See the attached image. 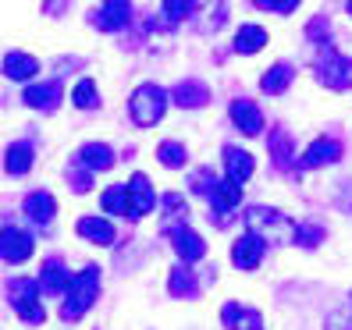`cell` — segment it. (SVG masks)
Segmentation results:
<instances>
[{
	"label": "cell",
	"instance_id": "obj_1",
	"mask_svg": "<svg viewBox=\"0 0 352 330\" xmlns=\"http://www.w3.org/2000/svg\"><path fill=\"white\" fill-rule=\"evenodd\" d=\"M245 228H250V235L263 238V245H288V241H296L299 224H292L278 210L253 206V210H245Z\"/></svg>",
	"mask_w": 352,
	"mask_h": 330
},
{
	"label": "cell",
	"instance_id": "obj_2",
	"mask_svg": "<svg viewBox=\"0 0 352 330\" xmlns=\"http://www.w3.org/2000/svg\"><path fill=\"white\" fill-rule=\"evenodd\" d=\"M100 295V270L96 266H86L82 274L72 277L68 292H65V302H60V316L65 320H82L89 313V305L96 302Z\"/></svg>",
	"mask_w": 352,
	"mask_h": 330
},
{
	"label": "cell",
	"instance_id": "obj_3",
	"mask_svg": "<svg viewBox=\"0 0 352 330\" xmlns=\"http://www.w3.org/2000/svg\"><path fill=\"white\" fill-rule=\"evenodd\" d=\"M129 110H132V121L139 128H153L164 117V110H168V93H164L160 86H153V82H146V86H139L132 93Z\"/></svg>",
	"mask_w": 352,
	"mask_h": 330
},
{
	"label": "cell",
	"instance_id": "obj_4",
	"mask_svg": "<svg viewBox=\"0 0 352 330\" xmlns=\"http://www.w3.org/2000/svg\"><path fill=\"white\" fill-rule=\"evenodd\" d=\"M314 71L320 78V86H327V89H335V93L352 89V57H345L338 50L324 47V54L314 60Z\"/></svg>",
	"mask_w": 352,
	"mask_h": 330
},
{
	"label": "cell",
	"instance_id": "obj_5",
	"mask_svg": "<svg viewBox=\"0 0 352 330\" xmlns=\"http://www.w3.org/2000/svg\"><path fill=\"white\" fill-rule=\"evenodd\" d=\"M11 305L25 323H43L47 320V309L39 302V281H29V277L11 281Z\"/></svg>",
	"mask_w": 352,
	"mask_h": 330
},
{
	"label": "cell",
	"instance_id": "obj_6",
	"mask_svg": "<svg viewBox=\"0 0 352 330\" xmlns=\"http://www.w3.org/2000/svg\"><path fill=\"white\" fill-rule=\"evenodd\" d=\"M32 235L8 224V228H0V259L4 263H25L32 256Z\"/></svg>",
	"mask_w": 352,
	"mask_h": 330
},
{
	"label": "cell",
	"instance_id": "obj_7",
	"mask_svg": "<svg viewBox=\"0 0 352 330\" xmlns=\"http://www.w3.org/2000/svg\"><path fill=\"white\" fill-rule=\"evenodd\" d=\"M132 22V4L129 0H107L93 11V25L103 29V32H118Z\"/></svg>",
	"mask_w": 352,
	"mask_h": 330
},
{
	"label": "cell",
	"instance_id": "obj_8",
	"mask_svg": "<svg viewBox=\"0 0 352 330\" xmlns=\"http://www.w3.org/2000/svg\"><path fill=\"white\" fill-rule=\"evenodd\" d=\"M263 238H256V235H239L235 238V245H232V263L239 266V270H256L260 266V259H263Z\"/></svg>",
	"mask_w": 352,
	"mask_h": 330
},
{
	"label": "cell",
	"instance_id": "obj_9",
	"mask_svg": "<svg viewBox=\"0 0 352 330\" xmlns=\"http://www.w3.org/2000/svg\"><path fill=\"white\" fill-rule=\"evenodd\" d=\"M129 199H132V213H129V220H142V217H146L153 206H157L153 185H150L146 174H132V181H129Z\"/></svg>",
	"mask_w": 352,
	"mask_h": 330
},
{
	"label": "cell",
	"instance_id": "obj_10",
	"mask_svg": "<svg viewBox=\"0 0 352 330\" xmlns=\"http://www.w3.org/2000/svg\"><path fill=\"white\" fill-rule=\"evenodd\" d=\"M168 238H171L175 252H178V259H182L185 266L206 256V245H203V238H199L196 231H189V228H171V231H168Z\"/></svg>",
	"mask_w": 352,
	"mask_h": 330
},
{
	"label": "cell",
	"instance_id": "obj_11",
	"mask_svg": "<svg viewBox=\"0 0 352 330\" xmlns=\"http://www.w3.org/2000/svg\"><path fill=\"white\" fill-rule=\"evenodd\" d=\"M171 99L178 103V107H185V110H199V107L210 103V89H206L199 78H182L178 86L171 89Z\"/></svg>",
	"mask_w": 352,
	"mask_h": 330
},
{
	"label": "cell",
	"instance_id": "obj_12",
	"mask_svg": "<svg viewBox=\"0 0 352 330\" xmlns=\"http://www.w3.org/2000/svg\"><path fill=\"white\" fill-rule=\"evenodd\" d=\"M221 320L228 330H263V316L250 305H239V302H224L221 309Z\"/></svg>",
	"mask_w": 352,
	"mask_h": 330
},
{
	"label": "cell",
	"instance_id": "obj_13",
	"mask_svg": "<svg viewBox=\"0 0 352 330\" xmlns=\"http://www.w3.org/2000/svg\"><path fill=\"white\" fill-rule=\"evenodd\" d=\"M78 163L86 167L89 174H96V171H111L114 167V150L107 146V142H86L78 153Z\"/></svg>",
	"mask_w": 352,
	"mask_h": 330
},
{
	"label": "cell",
	"instance_id": "obj_14",
	"mask_svg": "<svg viewBox=\"0 0 352 330\" xmlns=\"http://www.w3.org/2000/svg\"><path fill=\"white\" fill-rule=\"evenodd\" d=\"M342 160V142L338 139H317L314 146L302 153V167L314 171V167H327V163Z\"/></svg>",
	"mask_w": 352,
	"mask_h": 330
},
{
	"label": "cell",
	"instance_id": "obj_15",
	"mask_svg": "<svg viewBox=\"0 0 352 330\" xmlns=\"http://www.w3.org/2000/svg\"><path fill=\"white\" fill-rule=\"evenodd\" d=\"M232 121L239 125L242 135H260L263 132V114L253 99H235L232 103Z\"/></svg>",
	"mask_w": 352,
	"mask_h": 330
},
{
	"label": "cell",
	"instance_id": "obj_16",
	"mask_svg": "<svg viewBox=\"0 0 352 330\" xmlns=\"http://www.w3.org/2000/svg\"><path fill=\"white\" fill-rule=\"evenodd\" d=\"M22 210H25V217L36 224V228H50L57 202H54V196H50V192H32V196H25Z\"/></svg>",
	"mask_w": 352,
	"mask_h": 330
},
{
	"label": "cell",
	"instance_id": "obj_17",
	"mask_svg": "<svg viewBox=\"0 0 352 330\" xmlns=\"http://www.w3.org/2000/svg\"><path fill=\"white\" fill-rule=\"evenodd\" d=\"M224 171H228V181L242 189V181H250L253 174V156L239 146H224Z\"/></svg>",
	"mask_w": 352,
	"mask_h": 330
},
{
	"label": "cell",
	"instance_id": "obj_18",
	"mask_svg": "<svg viewBox=\"0 0 352 330\" xmlns=\"http://www.w3.org/2000/svg\"><path fill=\"white\" fill-rule=\"evenodd\" d=\"M60 96H65L60 82H39V86H29L25 89V103H29L32 110H57Z\"/></svg>",
	"mask_w": 352,
	"mask_h": 330
},
{
	"label": "cell",
	"instance_id": "obj_19",
	"mask_svg": "<svg viewBox=\"0 0 352 330\" xmlns=\"http://www.w3.org/2000/svg\"><path fill=\"white\" fill-rule=\"evenodd\" d=\"M68 284H72V277H68L65 266H60V259H47L43 270H39V292L43 295H65Z\"/></svg>",
	"mask_w": 352,
	"mask_h": 330
},
{
	"label": "cell",
	"instance_id": "obj_20",
	"mask_svg": "<svg viewBox=\"0 0 352 330\" xmlns=\"http://www.w3.org/2000/svg\"><path fill=\"white\" fill-rule=\"evenodd\" d=\"M4 75L11 78V82H29L32 75H39V60L32 57V54H8L4 57Z\"/></svg>",
	"mask_w": 352,
	"mask_h": 330
},
{
	"label": "cell",
	"instance_id": "obj_21",
	"mask_svg": "<svg viewBox=\"0 0 352 330\" xmlns=\"http://www.w3.org/2000/svg\"><path fill=\"white\" fill-rule=\"evenodd\" d=\"M267 150H271V160L278 163V171H292V160H296V146L288 132H271L267 135Z\"/></svg>",
	"mask_w": 352,
	"mask_h": 330
},
{
	"label": "cell",
	"instance_id": "obj_22",
	"mask_svg": "<svg viewBox=\"0 0 352 330\" xmlns=\"http://www.w3.org/2000/svg\"><path fill=\"white\" fill-rule=\"evenodd\" d=\"M206 199H210L214 213H217V217H224V213H232L235 206H239L242 189H239V185H232V181H217V185H214V192L206 196Z\"/></svg>",
	"mask_w": 352,
	"mask_h": 330
},
{
	"label": "cell",
	"instance_id": "obj_23",
	"mask_svg": "<svg viewBox=\"0 0 352 330\" xmlns=\"http://www.w3.org/2000/svg\"><path fill=\"white\" fill-rule=\"evenodd\" d=\"M168 292L175 298H196L199 295V281H196V270H189V266H175L171 270V281H168Z\"/></svg>",
	"mask_w": 352,
	"mask_h": 330
},
{
	"label": "cell",
	"instance_id": "obj_24",
	"mask_svg": "<svg viewBox=\"0 0 352 330\" xmlns=\"http://www.w3.org/2000/svg\"><path fill=\"white\" fill-rule=\"evenodd\" d=\"M4 167H8V174H29L32 171V142H14V146H8Z\"/></svg>",
	"mask_w": 352,
	"mask_h": 330
},
{
	"label": "cell",
	"instance_id": "obj_25",
	"mask_svg": "<svg viewBox=\"0 0 352 330\" xmlns=\"http://www.w3.org/2000/svg\"><path fill=\"white\" fill-rule=\"evenodd\" d=\"M78 235L96 241V245H111L114 241V228H111V220H103V217H82L78 220Z\"/></svg>",
	"mask_w": 352,
	"mask_h": 330
},
{
	"label": "cell",
	"instance_id": "obj_26",
	"mask_svg": "<svg viewBox=\"0 0 352 330\" xmlns=\"http://www.w3.org/2000/svg\"><path fill=\"white\" fill-rule=\"evenodd\" d=\"M100 206L107 213H118V217H129L132 213V199H129V185H111L107 192L100 196Z\"/></svg>",
	"mask_w": 352,
	"mask_h": 330
},
{
	"label": "cell",
	"instance_id": "obj_27",
	"mask_svg": "<svg viewBox=\"0 0 352 330\" xmlns=\"http://www.w3.org/2000/svg\"><path fill=\"white\" fill-rule=\"evenodd\" d=\"M288 86H292V68H288V64H274L271 71L260 78V89H263L267 96H281Z\"/></svg>",
	"mask_w": 352,
	"mask_h": 330
},
{
	"label": "cell",
	"instance_id": "obj_28",
	"mask_svg": "<svg viewBox=\"0 0 352 330\" xmlns=\"http://www.w3.org/2000/svg\"><path fill=\"white\" fill-rule=\"evenodd\" d=\"M260 47H267V32L260 25H242L235 32V50L239 54H256Z\"/></svg>",
	"mask_w": 352,
	"mask_h": 330
},
{
	"label": "cell",
	"instance_id": "obj_29",
	"mask_svg": "<svg viewBox=\"0 0 352 330\" xmlns=\"http://www.w3.org/2000/svg\"><path fill=\"white\" fill-rule=\"evenodd\" d=\"M157 160L164 163V167H185V160H189V153H185V146H182V142H160V146H157Z\"/></svg>",
	"mask_w": 352,
	"mask_h": 330
},
{
	"label": "cell",
	"instance_id": "obj_30",
	"mask_svg": "<svg viewBox=\"0 0 352 330\" xmlns=\"http://www.w3.org/2000/svg\"><path fill=\"white\" fill-rule=\"evenodd\" d=\"M72 103L78 110H93L96 103H100V93H96V82L93 78H82L78 86H75V93H72Z\"/></svg>",
	"mask_w": 352,
	"mask_h": 330
},
{
	"label": "cell",
	"instance_id": "obj_31",
	"mask_svg": "<svg viewBox=\"0 0 352 330\" xmlns=\"http://www.w3.org/2000/svg\"><path fill=\"white\" fill-rule=\"evenodd\" d=\"M65 178H68V185H72L75 192H89V189H93V174H89V171L78 163V156H72V160H68V171H65Z\"/></svg>",
	"mask_w": 352,
	"mask_h": 330
},
{
	"label": "cell",
	"instance_id": "obj_32",
	"mask_svg": "<svg viewBox=\"0 0 352 330\" xmlns=\"http://www.w3.org/2000/svg\"><path fill=\"white\" fill-rule=\"evenodd\" d=\"M320 241H324V228H317V224H299L296 245H302V249H317Z\"/></svg>",
	"mask_w": 352,
	"mask_h": 330
},
{
	"label": "cell",
	"instance_id": "obj_33",
	"mask_svg": "<svg viewBox=\"0 0 352 330\" xmlns=\"http://www.w3.org/2000/svg\"><path fill=\"white\" fill-rule=\"evenodd\" d=\"M192 11H199V4H189V0H168V4H164V18H168V22H182V18H189Z\"/></svg>",
	"mask_w": 352,
	"mask_h": 330
},
{
	"label": "cell",
	"instance_id": "obj_34",
	"mask_svg": "<svg viewBox=\"0 0 352 330\" xmlns=\"http://www.w3.org/2000/svg\"><path fill=\"white\" fill-rule=\"evenodd\" d=\"M260 11H274V14H292L299 8V0H256Z\"/></svg>",
	"mask_w": 352,
	"mask_h": 330
},
{
	"label": "cell",
	"instance_id": "obj_35",
	"mask_svg": "<svg viewBox=\"0 0 352 330\" xmlns=\"http://www.w3.org/2000/svg\"><path fill=\"white\" fill-rule=\"evenodd\" d=\"M164 210H168V217H175V220H182L185 213H189V202H185L178 192H171V196H164Z\"/></svg>",
	"mask_w": 352,
	"mask_h": 330
},
{
	"label": "cell",
	"instance_id": "obj_36",
	"mask_svg": "<svg viewBox=\"0 0 352 330\" xmlns=\"http://www.w3.org/2000/svg\"><path fill=\"white\" fill-rule=\"evenodd\" d=\"M214 185H217V178H214L210 171H199V174L192 178V189H196L199 196H210V192H214Z\"/></svg>",
	"mask_w": 352,
	"mask_h": 330
},
{
	"label": "cell",
	"instance_id": "obj_37",
	"mask_svg": "<svg viewBox=\"0 0 352 330\" xmlns=\"http://www.w3.org/2000/svg\"><path fill=\"white\" fill-rule=\"evenodd\" d=\"M327 32H331V25H327V18H314V22H309V29H306V36L309 39H327Z\"/></svg>",
	"mask_w": 352,
	"mask_h": 330
},
{
	"label": "cell",
	"instance_id": "obj_38",
	"mask_svg": "<svg viewBox=\"0 0 352 330\" xmlns=\"http://www.w3.org/2000/svg\"><path fill=\"white\" fill-rule=\"evenodd\" d=\"M324 330H352V320H345V316H331Z\"/></svg>",
	"mask_w": 352,
	"mask_h": 330
},
{
	"label": "cell",
	"instance_id": "obj_39",
	"mask_svg": "<svg viewBox=\"0 0 352 330\" xmlns=\"http://www.w3.org/2000/svg\"><path fill=\"white\" fill-rule=\"evenodd\" d=\"M349 14H352V4H349Z\"/></svg>",
	"mask_w": 352,
	"mask_h": 330
}]
</instances>
